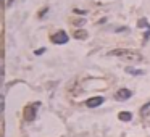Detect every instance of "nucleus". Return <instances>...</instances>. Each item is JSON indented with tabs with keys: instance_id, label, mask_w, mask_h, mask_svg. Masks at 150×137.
I'll return each mask as SVG.
<instances>
[{
	"instance_id": "f257e3e1",
	"label": "nucleus",
	"mask_w": 150,
	"mask_h": 137,
	"mask_svg": "<svg viewBox=\"0 0 150 137\" xmlns=\"http://www.w3.org/2000/svg\"><path fill=\"white\" fill-rule=\"evenodd\" d=\"M108 55H112V56H123V58H126V60H133V61L142 60V56H140L137 52H133V50H124V49L113 50V52H110Z\"/></svg>"
},
{
	"instance_id": "f03ea898",
	"label": "nucleus",
	"mask_w": 150,
	"mask_h": 137,
	"mask_svg": "<svg viewBox=\"0 0 150 137\" xmlns=\"http://www.w3.org/2000/svg\"><path fill=\"white\" fill-rule=\"evenodd\" d=\"M52 42H55V44H66L68 42L66 32H65V31H58L57 34H53L52 35Z\"/></svg>"
},
{
	"instance_id": "7ed1b4c3",
	"label": "nucleus",
	"mask_w": 150,
	"mask_h": 137,
	"mask_svg": "<svg viewBox=\"0 0 150 137\" xmlns=\"http://www.w3.org/2000/svg\"><path fill=\"white\" fill-rule=\"evenodd\" d=\"M129 97H131V90H128V89H119L115 95L116 100H126V99H129Z\"/></svg>"
},
{
	"instance_id": "20e7f679",
	"label": "nucleus",
	"mask_w": 150,
	"mask_h": 137,
	"mask_svg": "<svg viewBox=\"0 0 150 137\" xmlns=\"http://www.w3.org/2000/svg\"><path fill=\"white\" fill-rule=\"evenodd\" d=\"M103 102V99H102V97H95V99H91L87 102V105L89 106H97V105H100V103Z\"/></svg>"
},
{
	"instance_id": "39448f33",
	"label": "nucleus",
	"mask_w": 150,
	"mask_h": 137,
	"mask_svg": "<svg viewBox=\"0 0 150 137\" xmlns=\"http://www.w3.org/2000/svg\"><path fill=\"white\" fill-rule=\"evenodd\" d=\"M119 118H121L123 121H128V120H131V113L123 111V113H119Z\"/></svg>"
},
{
	"instance_id": "423d86ee",
	"label": "nucleus",
	"mask_w": 150,
	"mask_h": 137,
	"mask_svg": "<svg viewBox=\"0 0 150 137\" xmlns=\"http://www.w3.org/2000/svg\"><path fill=\"white\" fill-rule=\"evenodd\" d=\"M74 37H76V39H84V37H86V32L76 31V32H74Z\"/></svg>"
},
{
	"instance_id": "0eeeda50",
	"label": "nucleus",
	"mask_w": 150,
	"mask_h": 137,
	"mask_svg": "<svg viewBox=\"0 0 150 137\" xmlns=\"http://www.w3.org/2000/svg\"><path fill=\"white\" fill-rule=\"evenodd\" d=\"M149 111H150V103H149V105H147L145 108L142 110V111H140V115H147V113H149Z\"/></svg>"
}]
</instances>
